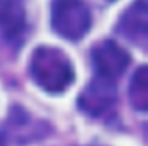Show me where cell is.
Listing matches in <instances>:
<instances>
[{"label": "cell", "instance_id": "cell-1", "mask_svg": "<svg viewBox=\"0 0 148 146\" xmlns=\"http://www.w3.org/2000/svg\"><path fill=\"white\" fill-rule=\"evenodd\" d=\"M29 72L47 93H62L74 81V67L69 57L53 46H38L33 52Z\"/></svg>", "mask_w": 148, "mask_h": 146}, {"label": "cell", "instance_id": "cell-2", "mask_svg": "<svg viewBox=\"0 0 148 146\" xmlns=\"http://www.w3.org/2000/svg\"><path fill=\"white\" fill-rule=\"evenodd\" d=\"M90 26L91 14L83 0H52V28L62 38L77 41Z\"/></svg>", "mask_w": 148, "mask_h": 146}, {"label": "cell", "instance_id": "cell-3", "mask_svg": "<svg viewBox=\"0 0 148 146\" xmlns=\"http://www.w3.org/2000/svg\"><path fill=\"white\" fill-rule=\"evenodd\" d=\"M91 59H93L97 74L112 81L117 79L127 69L129 60H131L127 52L112 40H105L95 45L91 50Z\"/></svg>", "mask_w": 148, "mask_h": 146}, {"label": "cell", "instance_id": "cell-4", "mask_svg": "<svg viewBox=\"0 0 148 146\" xmlns=\"http://www.w3.org/2000/svg\"><path fill=\"white\" fill-rule=\"evenodd\" d=\"M115 103V86L114 81L107 77H95L77 96V105L84 113L98 117L105 113Z\"/></svg>", "mask_w": 148, "mask_h": 146}, {"label": "cell", "instance_id": "cell-5", "mask_svg": "<svg viewBox=\"0 0 148 146\" xmlns=\"http://www.w3.org/2000/svg\"><path fill=\"white\" fill-rule=\"evenodd\" d=\"M28 26L26 0H0V33L9 41H19Z\"/></svg>", "mask_w": 148, "mask_h": 146}, {"label": "cell", "instance_id": "cell-6", "mask_svg": "<svg viewBox=\"0 0 148 146\" xmlns=\"http://www.w3.org/2000/svg\"><path fill=\"white\" fill-rule=\"evenodd\" d=\"M117 31L134 45L145 46L148 36V10L145 0H136L127 7V10L121 16Z\"/></svg>", "mask_w": 148, "mask_h": 146}, {"label": "cell", "instance_id": "cell-7", "mask_svg": "<svg viewBox=\"0 0 148 146\" xmlns=\"http://www.w3.org/2000/svg\"><path fill=\"white\" fill-rule=\"evenodd\" d=\"M129 100L136 110L145 112L148 108V69L147 65L138 67L129 84Z\"/></svg>", "mask_w": 148, "mask_h": 146}]
</instances>
